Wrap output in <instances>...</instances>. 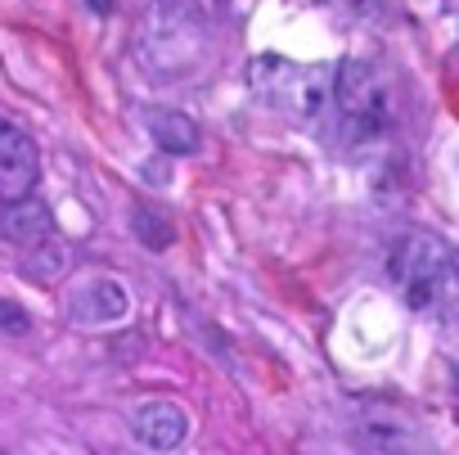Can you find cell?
Listing matches in <instances>:
<instances>
[{
    "instance_id": "cell-5",
    "label": "cell",
    "mask_w": 459,
    "mask_h": 455,
    "mask_svg": "<svg viewBox=\"0 0 459 455\" xmlns=\"http://www.w3.org/2000/svg\"><path fill=\"white\" fill-rule=\"evenodd\" d=\"M37 144L32 136H23L19 127H0V198H23L37 185Z\"/></svg>"
},
{
    "instance_id": "cell-2",
    "label": "cell",
    "mask_w": 459,
    "mask_h": 455,
    "mask_svg": "<svg viewBox=\"0 0 459 455\" xmlns=\"http://www.w3.org/2000/svg\"><path fill=\"white\" fill-rule=\"evenodd\" d=\"M329 100L338 104L342 127H347L351 140H378L392 127V113H396L392 109V82L365 59H347L333 73Z\"/></svg>"
},
{
    "instance_id": "cell-8",
    "label": "cell",
    "mask_w": 459,
    "mask_h": 455,
    "mask_svg": "<svg viewBox=\"0 0 459 455\" xmlns=\"http://www.w3.org/2000/svg\"><path fill=\"white\" fill-rule=\"evenodd\" d=\"M144 127H149V140L162 153H198V140L203 136H198V122L194 118H185L176 109H149Z\"/></svg>"
},
{
    "instance_id": "cell-10",
    "label": "cell",
    "mask_w": 459,
    "mask_h": 455,
    "mask_svg": "<svg viewBox=\"0 0 459 455\" xmlns=\"http://www.w3.org/2000/svg\"><path fill=\"white\" fill-rule=\"evenodd\" d=\"M0 329H5V334H28V329H32V316H28L19 302L0 298Z\"/></svg>"
},
{
    "instance_id": "cell-11",
    "label": "cell",
    "mask_w": 459,
    "mask_h": 455,
    "mask_svg": "<svg viewBox=\"0 0 459 455\" xmlns=\"http://www.w3.org/2000/svg\"><path fill=\"white\" fill-rule=\"evenodd\" d=\"M0 212H5V198H0Z\"/></svg>"
},
{
    "instance_id": "cell-6",
    "label": "cell",
    "mask_w": 459,
    "mask_h": 455,
    "mask_svg": "<svg viewBox=\"0 0 459 455\" xmlns=\"http://www.w3.org/2000/svg\"><path fill=\"white\" fill-rule=\"evenodd\" d=\"M131 433L135 442H144L149 451H176L189 437V410L176 401H144L131 415Z\"/></svg>"
},
{
    "instance_id": "cell-9",
    "label": "cell",
    "mask_w": 459,
    "mask_h": 455,
    "mask_svg": "<svg viewBox=\"0 0 459 455\" xmlns=\"http://www.w3.org/2000/svg\"><path fill=\"white\" fill-rule=\"evenodd\" d=\"M135 235L149 244V249H167L171 244V221L158 212V207H135Z\"/></svg>"
},
{
    "instance_id": "cell-1",
    "label": "cell",
    "mask_w": 459,
    "mask_h": 455,
    "mask_svg": "<svg viewBox=\"0 0 459 455\" xmlns=\"http://www.w3.org/2000/svg\"><path fill=\"white\" fill-rule=\"evenodd\" d=\"M387 271H392V284L410 311H441L459 289V271H455L450 249L423 231H410L392 244Z\"/></svg>"
},
{
    "instance_id": "cell-4",
    "label": "cell",
    "mask_w": 459,
    "mask_h": 455,
    "mask_svg": "<svg viewBox=\"0 0 459 455\" xmlns=\"http://www.w3.org/2000/svg\"><path fill=\"white\" fill-rule=\"evenodd\" d=\"M64 311L86 329H113L131 316V293L117 276H82L77 284H68Z\"/></svg>"
},
{
    "instance_id": "cell-3",
    "label": "cell",
    "mask_w": 459,
    "mask_h": 455,
    "mask_svg": "<svg viewBox=\"0 0 459 455\" xmlns=\"http://www.w3.org/2000/svg\"><path fill=\"white\" fill-rule=\"evenodd\" d=\"M253 86H257L275 109H284V113H293V118H316V113L329 104L333 77L320 73V68H302V64L262 55L257 68H253Z\"/></svg>"
},
{
    "instance_id": "cell-7",
    "label": "cell",
    "mask_w": 459,
    "mask_h": 455,
    "mask_svg": "<svg viewBox=\"0 0 459 455\" xmlns=\"http://www.w3.org/2000/svg\"><path fill=\"white\" fill-rule=\"evenodd\" d=\"M0 235L19 249H46L55 235V216L41 198L23 194V198H5V212H0Z\"/></svg>"
},
{
    "instance_id": "cell-12",
    "label": "cell",
    "mask_w": 459,
    "mask_h": 455,
    "mask_svg": "<svg viewBox=\"0 0 459 455\" xmlns=\"http://www.w3.org/2000/svg\"><path fill=\"white\" fill-rule=\"evenodd\" d=\"M0 127H5V122H0Z\"/></svg>"
}]
</instances>
